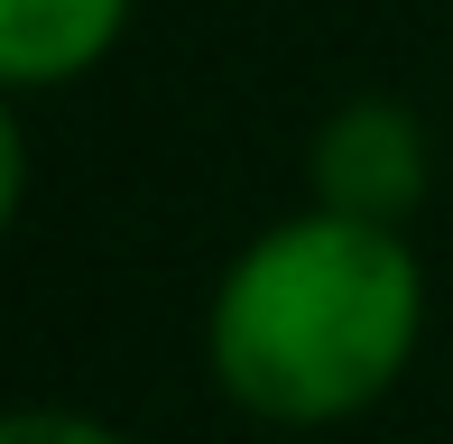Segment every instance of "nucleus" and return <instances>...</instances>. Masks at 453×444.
<instances>
[{
    "label": "nucleus",
    "instance_id": "4",
    "mask_svg": "<svg viewBox=\"0 0 453 444\" xmlns=\"http://www.w3.org/2000/svg\"><path fill=\"white\" fill-rule=\"evenodd\" d=\"M0 444H130V435L102 426V417H74V408H10Z\"/></svg>",
    "mask_w": 453,
    "mask_h": 444
},
{
    "label": "nucleus",
    "instance_id": "5",
    "mask_svg": "<svg viewBox=\"0 0 453 444\" xmlns=\"http://www.w3.org/2000/svg\"><path fill=\"white\" fill-rule=\"evenodd\" d=\"M19 195H28V139H19V111H10V93H0V232H10Z\"/></svg>",
    "mask_w": 453,
    "mask_h": 444
},
{
    "label": "nucleus",
    "instance_id": "3",
    "mask_svg": "<svg viewBox=\"0 0 453 444\" xmlns=\"http://www.w3.org/2000/svg\"><path fill=\"white\" fill-rule=\"evenodd\" d=\"M130 28V0H0V93L93 74Z\"/></svg>",
    "mask_w": 453,
    "mask_h": 444
},
{
    "label": "nucleus",
    "instance_id": "1",
    "mask_svg": "<svg viewBox=\"0 0 453 444\" xmlns=\"http://www.w3.org/2000/svg\"><path fill=\"white\" fill-rule=\"evenodd\" d=\"M426 333V269L398 222L296 213L222 269L203 352L232 408L269 426H342L380 408Z\"/></svg>",
    "mask_w": 453,
    "mask_h": 444
},
{
    "label": "nucleus",
    "instance_id": "2",
    "mask_svg": "<svg viewBox=\"0 0 453 444\" xmlns=\"http://www.w3.org/2000/svg\"><path fill=\"white\" fill-rule=\"evenodd\" d=\"M315 204L324 213H361V222H398L407 232V213L426 204V186H435V149H426V130H417V111H398V103H342L334 120L315 130Z\"/></svg>",
    "mask_w": 453,
    "mask_h": 444
}]
</instances>
